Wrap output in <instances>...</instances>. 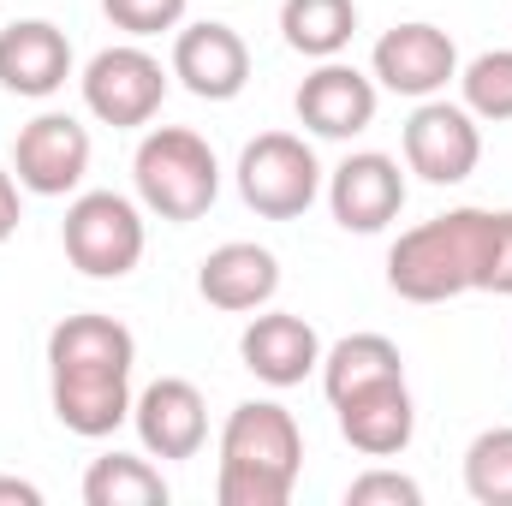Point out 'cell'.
<instances>
[{
    "instance_id": "obj_1",
    "label": "cell",
    "mask_w": 512,
    "mask_h": 506,
    "mask_svg": "<svg viewBox=\"0 0 512 506\" xmlns=\"http://www.w3.org/2000/svg\"><path fill=\"white\" fill-rule=\"evenodd\" d=\"M131 364H137V340L126 322L114 316H66L48 334V399L54 417L84 435L102 441L131 417Z\"/></svg>"
},
{
    "instance_id": "obj_2",
    "label": "cell",
    "mask_w": 512,
    "mask_h": 506,
    "mask_svg": "<svg viewBox=\"0 0 512 506\" xmlns=\"http://www.w3.org/2000/svg\"><path fill=\"white\" fill-rule=\"evenodd\" d=\"M495 268V209H447L387 251V286L405 304H447L459 292H489Z\"/></svg>"
},
{
    "instance_id": "obj_3",
    "label": "cell",
    "mask_w": 512,
    "mask_h": 506,
    "mask_svg": "<svg viewBox=\"0 0 512 506\" xmlns=\"http://www.w3.org/2000/svg\"><path fill=\"white\" fill-rule=\"evenodd\" d=\"M304 471V429L286 405L245 399L221 429L215 501L221 506H286Z\"/></svg>"
},
{
    "instance_id": "obj_4",
    "label": "cell",
    "mask_w": 512,
    "mask_h": 506,
    "mask_svg": "<svg viewBox=\"0 0 512 506\" xmlns=\"http://www.w3.org/2000/svg\"><path fill=\"white\" fill-rule=\"evenodd\" d=\"M131 185L149 215L191 227L221 197V161H215L209 137H197L191 126H155L143 131V143L131 155Z\"/></svg>"
},
{
    "instance_id": "obj_5",
    "label": "cell",
    "mask_w": 512,
    "mask_h": 506,
    "mask_svg": "<svg viewBox=\"0 0 512 506\" xmlns=\"http://www.w3.org/2000/svg\"><path fill=\"white\" fill-rule=\"evenodd\" d=\"M60 245L66 262L90 280H126L131 268L143 262V209L120 197V191H78L66 203V221H60Z\"/></svg>"
},
{
    "instance_id": "obj_6",
    "label": "cell",
    "mask_w": 512,
    "mask_h": 506,
    "mask_svg": "<svg viewBox=\"0 0 512 506\" xmlns=\"http://www.w3.org/2000/svg\"><path fill=\"white\" fill-rule=\"evenodd\" d=\"M239 197L262 221H298L322 197V161L298 131H262L239 155Z\"/></svg>"
},
{
    "instance_id": "obj_7",
    "label": "cell",
    "mask_w": 512,
    "mask_h": 506,
    "mask_svg": "<svg viewBox=\"0 0 512 506\" xmlns=\"http://www.w3.org/2000/svg\"><path fill=\"white\" fill-rule=\"evenodd\" d=\"M167 78H173V72H167L143 42H114V48H102V54L84 66L78 90H84V108H90L102 126L137 131L161 114Z\"/></svg>"
},
{
    "instance_id": "obj_8",
    "label": "cell",
    "mask_w": 512,
    "mask_h": 506,
    "mask_svg": "<svg viewBox=\"0 0 512 506\" xmlns=\"http://www.w3.org/2000/svg\"><path fill=\"white\" fill-rule=\"evenodd\" d=\"M405 167L423 179V185H465L483 161V126L465 102H417L411 120H405Z\"/></svg>"
},
{
    "instance_id": "obj_9",
    "label": "cell",
    "mask_w": 512,
    "mask_h": 506,
    "mask_svg": "<svg viewBox=\"0 0 512 506\" xmlns=\"http://www.w3.org/2000/svg\"><path fill=\"white\" fill-rule=\"evenodd\" d=\"M370 78L382 90H393V96L429 102V96H441L459 78V48H453V36L441 24H423V18L393 24L376 42V54H370Z\"/></svg>"
},
{
    "instance_id": "obj_10",
    "label": "cell",
    "mask_w": 512,
    "mask_h": 506,
    "mask_svg": "<svg viewBox=\"0 0 512 506\" xmlns=\"http://www.w3.org/2000/svg\"><path fill=\"white\" fill-rule=\"evenodd\" d=\"M12 173L30 197H72L90 173V126L72 114H36L12 143Z\"/></svg>"
},
{
    "instance_id": "obj_11",
    "label": "cell",
    "mask_w": 512,
    "mask_h": 506,
    "mask_svg": "<svg viewBox=\"0 0 512 506\" xmlns=\"http://www.w3.org/2000/svg\"><path fill=\"white\" fill-rule=\"evenodd\" d=\"M197 102H233L251 84V48L233 24L203 18V24H179L173 36V66H167Z\"/></svg>"
},
{
    "instance_id": "obj_12",
    "label": "cell",
    "mask_w": 512,
    "mask_h": 506,
    "mask_svg": "<svg viewBox=\"0 0 512 506\" xmlns=\"http://www.w3.org/2000/svg\"><path fill=\"white\" fill-rule=\"evenodd\" d=\"M131 423L149 459H197L209 441V405L197 381L185 376H155L131 399Z\"/></svg>"
},
{
    "instance_id": "obj_13",
    "label": "cell",
    "mask_w": 512,
    "mask_h": 506,
    "mask_svg": "<svg viewBox=\"0 0 512 506\" xmlns=\"http://www.w3.org/2000/svg\"><path fill=\"white\" fill-rule=\"evenodd\" d=\"M328 209L346 233H387L405 209V173L382 149H358L328 173Z\"/></svg>"
},
{
    "instance_id": "obj_14",
    "label": "cell",
    "mask_w": 512,
    "mask_h": 506,
    "mask_svg": "<svg viewBox=\"0 0 512 506\" xmlns=\"http://www.w3.org/2000/svg\"><path fill=\"white\" fill-rule=\"evenodd\" d=\"M376 78H364L358 66H346V60H322L304 84H298V96H292V108H298V126L316 131V137H334V143H352L358 131L376 126Z\"/></svg>"
},
{
    "instance_id": "obj_15",
    "label": "cell",
    "mask_w": 512,
    "mask_h": 506,
    "mask_svg": "<svg viewBox=\"0 0 512 506\" xmlns=\"http://www.w3.org/2000/svg\"><path fill=\"white\" fill-rule=\"evenodd\" d=\"M66 78H72V42L60 24L12 18L0 30V90H12L24 102H48L66 90Z\"/></svg>"
},
{
    "instance_id": "obj_16",
    "label": "cell",
    "mask_w": 512,
    "mask_h": 506,
    "mask_svg": "<svg viewBox=\"0 0 512 506\" xmlns=\"http://www.w3.org/2000/svg\"><path fill=\"white\" fill-rule=\"evenodd\" d=\"M334 417H340V435L364 453V459H393L411 447L417 435V405H411V387L405 376L370 381V387H352L334 399Z\"/></svg>"
},
{
    "instance_id": "obj_17",
    "label": "cell",
    "mask_w": 512,
    "mask_h": 506,
    "mask_svg": "<svg viewBox=\"0 0 512 506\" xmlns=\"http://www.w3.org/2000/svg\"><path fill=\"white\" fill-rule=\"evenodd\" d=\"M239 358L268 387H298L304 376L322 370V334L292 310H256L239 334Z\"/></svg>"
},
{
    "instance_id": "obj_18",
    "label": "cell",
    "mask_w": 512,
    "mask_h": 506,
    "mask_svg": "<svg viewBox=\"0 0 512 506\" xmlns=\"http://www.w3.org/2000/svg\"><path fill=\"white\" fill-rule=\"evenodd\" d=\"M197 292H203V304H215L227 316L268 310V298L280 292V262H274L268 245H251V239L215 245L197 262Z\"/></svg>"
},
{
    "instance_id": "obj_19",
    "label": "cell",
    "mask_w": 512,
    "mask_h": 506,
    "mask_svg": "<svg viewBox=\"0 0 512 506\" xmlns=\"http://www.w3.org/2000/svg\"><path fill=\"white\" fill-rule=\"evenodd\" d=\"M280 36L304 60H340L346 42L358 36V6L352 0H280Z\"/></svg>"
},
{
    "instance_id": "obj_20",
    "label": "cell",
    "mask_w": 512,
    "mask_h": 506,
    "mask_svg": "<svg viewBox=\"0 0 512 506\" xmlns=\"http://www.w3.org/2000/svg\"><path fill=\"white\" fill-rule=\"evenodd\" d=\"M387 376H405V358L387 334H346L340 346L322 352V393L328 405L352 387H370V381H387Z\"/></svg>"
},
{
    "instance_id": "obj_21",
    "label": "cell",
    "mask_w": 512,
    "mask_h": 506,
    "mask_svg": "<svg viewBox=\"0 0 512 506\" xmlns=\"http://www.w3.org/2000/svg\"><path fill=\"white\" fill-rule=\"evenodd\" d=\"M84 501L90 506H167V477L137 459V453H102L84 471Z\"/></svg>"
},
{
    "instance_id": "obj_22",
    "label": "cell",
    "mask_w": 512,
    "mask_h": 506,
    "mask_svg": "<svg viewBox=\"0 0 512 506\" xmlns=\"http://www.w3.org/2000/svg\"><path fill=\"white\" fill-rule=\"evenodd\" d=\"M465 495L477 506H512V423L483 429L465 447Z\"/></svg>"
},
{
    "instance_id": "obj_23",
    "label": "cell",
    "mask_w": 512,
    "mask_h": 506,
    "mask_svg": "<svg viewBox=\"0 0 512 506\" xmlns=\"http://www.w3.org/2000/svg\"><path fill=\"white\" fill-rule=\"evenodd\" d=\"M459 96L477 120L489 126H507L512 120V48H489L477 54L465 72H459Z\"/></svg>"
},
{
    "instance_id": "obj_24",
    "label": "cell",
    "mask_w": 512,
    "mask_h": 506,
    "mask_svg": "<svg viewBox=\"0 0 512 506\" xmlns=\"http://www.w3.org/2000/svg\"><path fill=\"white\" fill-rule=\"evenodd\" d=\"M185 6H191V0H102L108 24L126 30L131 42L161 36V30H179V24H185Z\"/></svg>"
},
{
    "instance_id": "obj_25",
    "label": "cell",
    "mask_w": 512,
    "mask_h": 506,
    "mask_svg": "<svg viewBox=\"0 0 512 506\" xmlns=\"http://www.w3.org/2000/svg\"><path fill=\"white\" fill-rule=\"evenodd\" d=\"M417 506L423 501V489H417V477H405V471H364V477H352L346 483V506Z\"/></svg>"
},
{
    "instance_id": "obj_26",
    "label": "cell",
    "mask_w": 512,
    "mask_h": 506,
    "mask_svg": "<svg viewBox=\"0 0 512 506\" xmlns=\"http://www.w3.org/2000/svg\"><path fill=\"white\" fill-rule=\"evenodd\" d=\"M18 191H24V185H18V173H12V167H0V245H6V239L18 233V221H24Z\"/></svg>"
},
{
    "instance_id": "obj_27",
    "label": "cell",
    "mask_w": 512,
    "mask_h": 506,
    "mask_svg": "<svg viewBox=\"0 0 512 506\" xmlns=\"http://www.w3.org/2000/svg\"><path fill=\"white\" fill-rule=\"evenodd\" d=\"M0 501H18V506H42V489L24 483V477H0Z\"/></svg>"
}]
</instances>
